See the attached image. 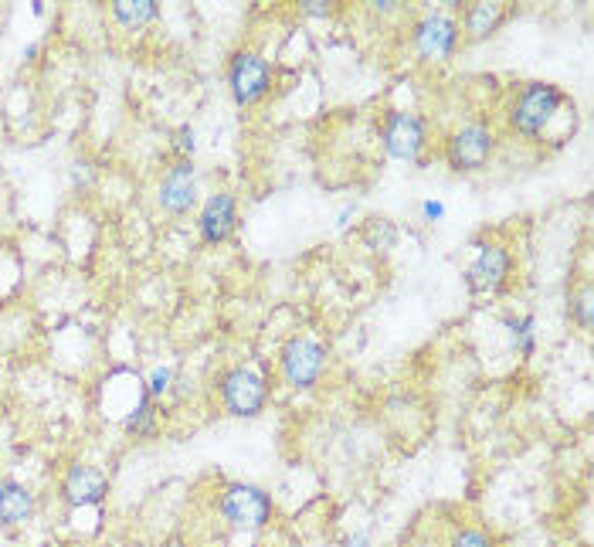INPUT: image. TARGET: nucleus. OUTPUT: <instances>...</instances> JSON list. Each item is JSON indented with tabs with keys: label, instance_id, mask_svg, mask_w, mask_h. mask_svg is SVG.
<instances>
[{
	"label": "nucleus",
	"instance_id": "11",
	"mask_svg": "<svg viewBox=\"0 0 594 547\" xmlns=\"http://www.w3.org/2000/svg\"><path fill=\"white\" fill-rule=\"evenodd\" d=\"M238 225V201L231 191H218L204 201L201 215H197V232H201L204 245H221L228 242L231 232Z\"/></svg>",
	"mask_w": 594,
	"mask_h": 547
},
{
	"label": "nucleus",
	"instance_id": "17",
	"mask_svg": "<svg viewBox=\"0 0 594 547\" xmlns=\"http://www.w3.org/2000/svg\"><path fill=\"white\" fill-rule=\"evenodd\" d=\"M394 242H398V225L387 218H370L364 225V245L374 252H387L394 249Z\"/></svg>",
	"mask_w": 594,
	"mask_h": 547
},
{
	"label": "nucleus",
	"instance_id": "8",
	"mask_svg": "<svg viewBox=\"0 0 594 547\" xmlns=\"http://www.w3.org/2000/svg\"><path fill=\"white\" fill-rule=\"evenodd\" d=\"M282 378L292 388H313L326 367V347L313 337H292L279 357Z\"/></svg>",
	"mask_w": 594,
	"mask_h": 547
},
{
	"label": "nucleus",
	"instance_id": "9",
	"mask_svg": "<svg viewBox=\"0 0 594 547\" xmlns=\"http://www.w3.org/2000/svg\"><path fill=\"white\" fill-rule=\"evenodd\" d=\"M513 276V252L499 242L479 245L476 259L466 269V282L472 293H499Z\"/></svg>",
	"mask_w": 594,
	"mask_h": 547
},
{
	"label": "nucleus",
	"instance_id": "10",
	"mask_svg": "<svg viewBox=\"0 0 594 547\" xmlns=\"http://www.w3.org/2000/svg\"><path fill=\"white\" fill-rule=\"evenodd\" d=\"M157 201H160V208L174 218L191 215V208L197 204V170L191 160H177V164H170L163 170Z\"/></svg>",
	"mask_w": 594,
	"mask_h": 547
},
{
	"label": "nucleus",
	"instance_id": "7",
	"mask_svg": "<svg viewBox=\"0 0 594 547\" xmlns=\"http://www.w3.org/2000/svg\"><path fill=\"white\" fill-rule=\"evenodd\" d=\"M218 514L231 527H265L272 520V497L265 490H258V486L235 483L221 493Z\"/></svg>",
	"mask_w": 594,
	"mask_h": 547
},
{
	"label": "nucleus",
	"instance_id": "19",
	"mask_svg": "<svg viewBox=\"0 0 594 547\" xmlns=\"http://www.w3.org/2000/svg\"><path fill=\"white\" fill-rule=\"evenodd\" d=\"M571 316L581 330H591V286H581V293L571 296Z\"/></svg>",
	"mask_w": 594,
	"mask_h": 547
},
{
	"label": "nucleus",
	"instance_id": "20",
	"mask_svg": "<svg viewBox=\"0 0 594 547\" xmlns=\"http://www.w3.org/2000/svg\"><path fill=\"white\" fill-rule=\"evenodd\" d=\"M170 384H174V367H153L150 381H146V391H150V398H157L163 391H170Z\"/></svg>",
	"mask_w": 594,
	"mask_h": 547
},
{
	"label": "nucleus",
	"instance_id": "26",
	"mask_svg": "<svg viewBox=\"0 0 594 547\" xmlns=\"http://www.w3.org/2000/svg\"><path fill=\"white\" fill-rule=\"evenodd\" d=\"M350 547H367V537H357V541H350Z\"/></svg>",
	"mask_w": 594,
	"mask_h": 547
},
{
	"label": "nucleus",
	"instance_id": "25",
	"mask_svg": "<svg viewBox=\"0 0 594 547\" xmlns=\"http://www.w3.org/2000/svg\"><path fill=\"white\" fill-rule=\"evenodd\" d=\"M354 211H357L354 204H347V208L340 211V218H337V228H347V225H350V218H354Z\"/></svg>",
	"mask_w": 594,
	"mask_h": 547
},
{
	"label": "nucleus",
	"instance_id": "12",
	"mask_svg": "<svg viewBox=\"0 0 594 547\" xmlns=\"http://www.w3.org/2000/svg\"><path fill=\"white\" fill-rule=\"evenodd\" d=\"M62 497L68 507H99L109 497V480L96 466L75 463L62 476Z\"/></svg>",
	"mask_w": 594,
	"mask_h": 547
},
{
	"label": "nucleus",
	"instance_id": "16",
	"mask_svg": "<svg viewBox=\"0 0 594 547\" xmlns=\"http://www.w3.org/2000/svg\"><path fill=\"white\" fill-rule=\"evenodd\" d=\"M123 425H126L129 435H136V439L153 435V429H157V412H153V401H150V391H146V388H143V395L136 398V405L126 412Z\"/></svg>",
	"mask_w": 594,
	"mask_h": 547
},
{
	"label": "nucleus",
	"instance_id": "13",
	"mask_svg": "<svg viewBox=\"0 0 594 547\" xmlns=\"http://www.w3.org/2000/svg\"><path fill=\"white\" fill-rule=\"evenodd\" d=\"M34 514V493L28 486L4 480L0 483V524L4 527H21L28 524Z\"/></svg>",
	"mask_w": 594,
	"mask_h": 547
},
{
	"label": "nucleus",
	"instance_id": "24",
	"mask_svg": "<svg viewBox=\"0 0 594 547\" xmlns=\"http://www.w3.org/2000/svg\"><path fill=\"white\" fill-rule=\"evenodd\" d=\"M299 7H303V14H309V17H330V11H333L326 0H303Z\"/></svg>",
	"mask_w": 594,
	"mask_h": 547
},
{
	"label": "nucleus",
	"instance_id": "2",
	"mask_svg": "<svg viewBox=\"0 0 594 547\" xmlns=\"http://www.w3.org/2000/svg\"><path fill=\"white\" fill-rule=\"evenodd\" d=\"M381 147L387 150V157L401 160V164H421V153L428 147L425 119L408 109H387L381 123Z\"/></svg>",
	"mask_w": 594,
	"mask_h": 547
},
{
	"label": "nucleus",
	"instance_id": "22",
	"mask_svg": "<svg viewBox=\"0 0 594 547\" xmlns=\"http://www.w3.org/2000/svg\"><path fill=\"white\" fill-rule=\"evenodd\" d=\"M174 147H177V153H180V160H191V157H194L197 140H194V130H191V126H180V130H177V140H174Z\"/></svg>",
	"mask_w": 594,
	"mask_h": 547
},
{
	"label": "nucleus",
	"instance_id": "1",
	"mask_svg": "<svg viewBox=\"0 0 594 547\" xmlns=\"http://www.w3.org/2000/svg\"><path fill=\"white\" fill-rule=\"evenodd\" d=\"M574 106L567 92L554 82H523L520 92L510 102V126L523 140L540 143L550 133V126L564 116V109Z\"/></svg>",
	"mask_w": 594,
	"mask_h": 547
},
{
	"label": "nucleus",
	"instance_id": "14",
	"mask_svg": "<svg viewBox=\"0 0 594 547\" xmlns=\"http://www.w3.org/2000/svg\"><path fill=\"white\" fill-rule=\"evenodd\" d=\"M503 21H506V7L503 4H496V0H479V4L466 7L459 28L466 31L469 41H482V38H489V34H493Z\"/></svg>",
	"mask_w": 594,
	"mask_h": 547
},
{
	"label": "nucleus",
	"instance_id": "18",
	"mask_svg": "<svg viewBox=\"0 0 594 547\" xmlns=\"http://www.w3.org/2000/svg\"><path fill=\"white\" fill-rule=\"evenodd\" d=\"M506 327H510L516 354L533 357V350H537V330H533L537 320H533V316H516V320H506Z\"/></svg>",
	"mask_w": 594,
	"mask_h": 547
},
{
	"label": "nucleus",
	"instance_id": "5",
	"mask_svg": "<svg viewBox=\"0 0 594 547\" xmlns=\"http://www.w3.org/2000/svg\"><path fill=\"white\" fill-rule=\"evenodd\" d=\"M459 41H462L459 21L442 11L425 14L421 21H415V28H411V45H415V51L425 62H445V58H452Z\"/></svg>",
	"mask_w": 594,
	"mask_h": 547
},
{
	"label": "nucleus",
	"instance_id": "21",
	"mask_svg": "<svg viewBox=\"0 0 594 547\" xmlns=\"http://www.w3.org/2000/svg\"><path fill=\"white\" fill-rule=\"evenodd\" d=\"M452 547H493V541H489V534L469 527V531H459L452 537Z\"/></svg>",
	"mask_w": 594,
	"mask_h": 547
},
{
	"label": "nucleus",
	"instance_id": "3",
	"mask_svg": "<svg viewBox=\"0 0 594 547\" xmlns=\"http://www.w3.org/2000/svg\"><path fill=\"white\" fill-rule=\"evenodd\" d=\"M228 89L238 106H258L272 92V65L252 48H241L228 62Z\"/></svg>",
	"mask_w": 594,
	"mask_h": 547
},
{
	"label": "nucleus",
	"instance_id": "4",
	"mask_svg": "<svg viewBox=\"0 0 594 547\" xmlns=\"http://www.w3.org/2000/svg\"><path fill=\"white\" fill-rule=\"evenodd\" d=\"M496 133L486 123H466L445 140V160L455 174H476L493 160Z\"/></svg>",
	"mask_w": 594,
	"mask_h": 547
},
{
	"label": "nucleus",
	"instance_id": "15",
	"mask_svg": "<svg viewBox=\"0 0 594 547\" xmlns=\"http://www.w3.org/2000/svg\"><path fill=\"white\" fill-rule=\"evenodd\" d=\"M157 14H160L157 0H116L113 4V17L129 31L146 28Z\"/></svg>",
	"mask_w": 594,
	"mask_h": 547
},
{
	"label": "nucleus",
	"instance_id": "23",
	"mask_svg": "<svg viewBox=\"0 0 594 547\" xmlns=\"http://www.w3.org/2000/svg\"><path fill=\"white\" fill-rule=\"evenodd\" d=\"M421 218L432 221V225H435V221H442L445 218V204L442 201H425V204H421Z\"/></svg>",
	"mask_w": 594,
	"mask_h": 547
},
{
	"label": "nucleus",
	"instance_id": "6",
	"mask_svg": "<svg viewBox=\"0 0 594 547\" xmlns=\"http://www.w3.org/2000/svg\"><path fill=\"white\" fill-rule=\"evenodd\" d=\"M221 401L235 418H255L269 401V381L252 367H231L221 378Z\"/></svg>",
	"mask_w": 594,
	"mask_h": 547
}]
</instances>
